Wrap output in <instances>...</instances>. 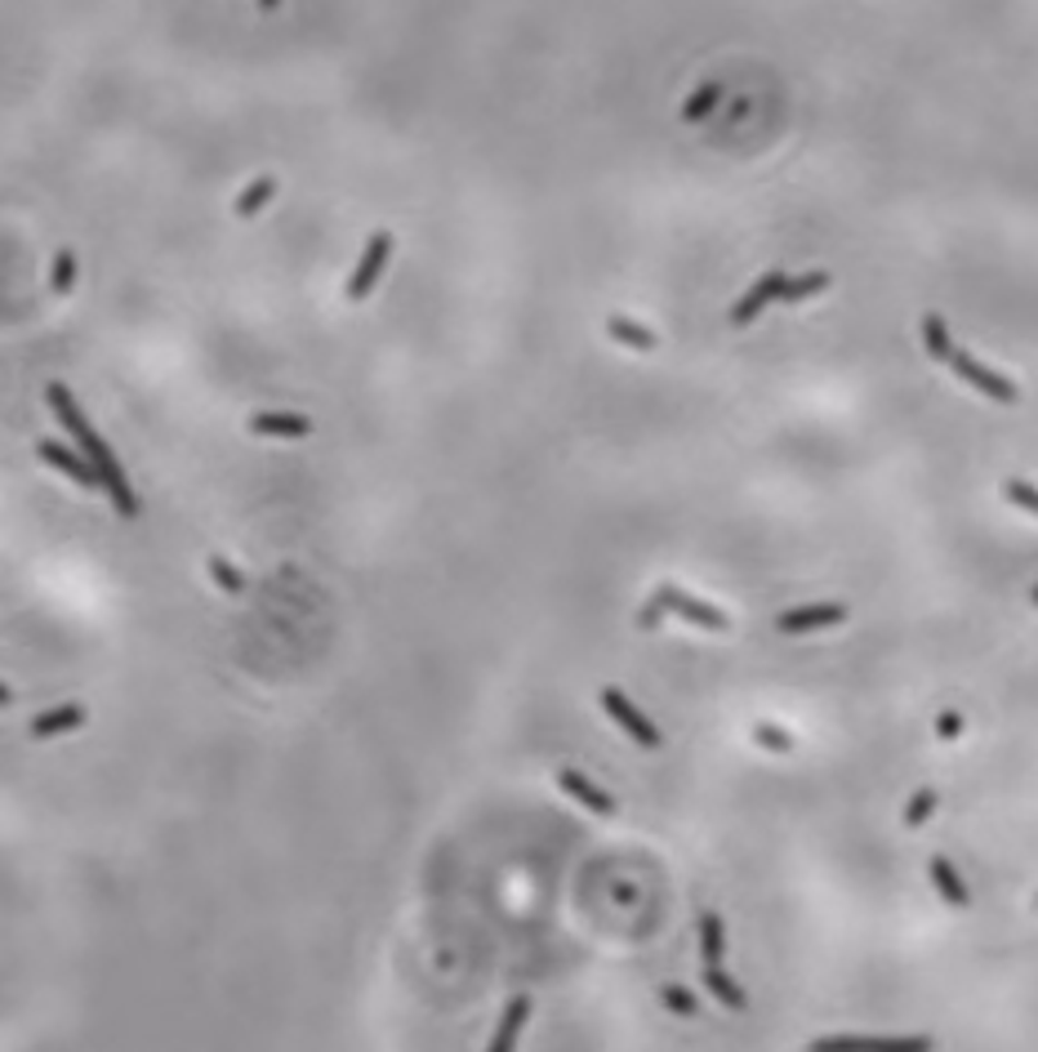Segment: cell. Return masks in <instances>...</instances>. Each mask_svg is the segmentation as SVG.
Returning a JSON list of instances; mask_svg holds the SVG:
<instances>
[{"instance_id": "cell-1", "label": "cell", "mask_w": 1038, "mask_h": 1052, "mask_svg": "<svg viewBox=\"0 0 1038 1052\" xmlns=\"http://www.w3.org/2000/svg\"><path fill=\"white\" fill-rule=\"evenodd\" d=\"M45 402H49V411L58 415V424L72 433V442L81 446V455L90 459V469L99 473V491H107V504L125 517V522H134L138 517V495H134V487H129V478H125V469H121V459H116V450L99 437V428L85 420V411H81V402H77V392L67 388V384H49L45 388Z\"/></svg>"}, {"instance_id": "cell-2", "label": "cell", "mask_w": 1038, "mask_h": 1052, "mask_svg": "<svg viewBox=\"0 0 1038 1052\" xmlns=\"http://www.w3.org/2000/svg\"><path fill=\"white\" fill-rule=\"evenodd\" d=\"M802 1052H936L932 1034H815Z\"/></svg>"}, {"instance_id": "cell-3", "label": "cell", "mask_w": 1038, "mask_h": 1052, "mask_svg": "<svg viewBox=\"0 0 1038 1052\" xmlns=\"http://www.w3.org/2000/svg\"><path fill=\"white\" fill-rule=\"evenodd\" d=\"M597 700H602V709L619 722V728H625L642 750H660V732L651 728V718L642 713V709H634V700L625 696V691H619V687H602L597 691Z\"/></svg>"}, {"instance_id": "cell-4", "label": "cell", "mask_w": 1038, "mask_h": 1052, "mask_svg": "<svg viewBox=\"0 0 1038 1052\" xmlns=\"http://www.w3.org/2000/svg\"><path fill=\"white\" fill-rule=\"evenodd\" d=\"M949 366L967 379V384H972V388H981L985 392V398H994V402H1003V407H1016V398H1020V392H1016V384L1012 379H1003L999 370H990V366H981L972 353H949Z\"/></svg>"}, {"instance_id": "cell-5", "label": "cell", "mask_w": 1038, "mask_h": 1052, "mask_svg": "<svg viewBox=\"0 0 1038 1052\" xmlns=\"http://www.w3.org/2000/svg\"><path fill=\"white\" fill-rule=\"evenodd\" d=\"M388 254H392V237H388V232H375V237L366 241V254H362V263H357L353 282L343 286V299L362 304V299L375 290V282H379V273H384V263H388Z\"/></svg>"}, {"instance_id": "cell-6", "label": "cell", "mask_w": 1038, "mask_h": 1052, "mask_svg": "<svg viewBox=\"0 0 1038 1052\" xmlns=\"http://www.w3.org/2000/svg\"><path fill=\"white\" fill-rule=\"evenodd\" d=\"M36 455L45 459V465H54L62 478H72L81 491H99V473L90 469V459L77 455L67 442H36Z\"/></svg>"}, {"instance_id": "cell-7", "label": "cell", "mask_w": 1038, "mask_h": 1052, "mask_svg": "<svg viewBox=\"0 0 1038 1052\" xmlns=\"http://www.w3.org/2000/svg\"><path fill=\"white\" fill-rule=\"evenodd\" d=\"M660 607H669V611H677L682 620H691V625H700V629H714V633H722L731 620L718 611V607H709V603H700V598H691V594H682V588H660Z\"/></svg>"}, {"instance_id": "cell-8", "label": "cell", "mask_w": 1038, "mask_h": 1052, "mask_svg": "<svg viewBox=\"0 0 1038 1052\" xmlns=\"http://www.w3.org/2000/svg\"><path fill=\"white\" fill-rule=\"evenodd\" d=\"M81 722H85V705H54V709H45L27 722V736L32 741H54V736L77 732Z\"/></svg>"}, {"instance_id": "cell-9", "label": "cell", "mask_w": 1038, "mask_h": 1052, "mask_svg": "<svg viewBox=\"0 0 1038 1052\" xmlns=\"http://www.w3.org/2000/svg\"><path fill=\"white\" fill-rule=\"evenodd\" d=\"M526 1017H531V995H513V999L504 1004V1013H500V1026H495L487 1052H517V1039H522V1030H526Z\"/></svg>"}, {"instance_id": "cell-10", "label": "cell", "mask_w": 1038, "mask_h": 1052, "mask_svg": "<svg viewBox=\"0 0 1038 1052\" xmlns=\"http://www.w3.org/2000/svg\"><path fill=\"white\" fill-rule=\"evenodd\" d=\"M847 620V607L843 603H815V607H798V611H785L776 620L780 633H811V629H824V625H839Z\"/></svg>"}, {"instance_id": "cell-11", "label": "cell", "mask_w": 1038, "mask_h": 1052, "mask_svg": "<svg viewBox=\"0 0 1038 1052\" xmlns=\"http://www.w3.org/2000/svg\"><path fill=\"white\" fill-rule=\"evenodd\" d=\"M558 789H562V794H571V799H580L589 812H597V816H615L619 808H615V799L611 794H602V789L584 776V771H571V767H562L558 771Z\"/></svg>"}, {"instance_id": "cell-12", "label": "cell", "mask_w": 1038, "mask_h": 1052, "mask_svg": "<svg viewBox=\"0 0 1038 1052\" xmlns=\"http://www.w3.org/2000/svg\"><path fill=\"white\" fill-rule=\"evenodd\" d=\"M780 290H785V273H767L763 282H757V286L731 308V321H735V325H749V321H753L757 312H763L772 299H780Z\"/></svg>"}, {"instance_id": "cell-13", "label": "cell", "mask_w": 1038, "mask_h": 1052, "mask_svg": "<svg viewBox=\"0 0 1038 1052\" xmlns=\"http://www.w3.org/2000/svg\"><path fill=\"white\" fill-rule=\"evenodd\" d=\"M250 433L254 437H308L312 420L308 415H286V411H263V415L250 420Z\"/></svg>"}, {"instance_id": "cell-14", "label": "cell", "mask_w": 1038, "mask_h": 1052, "mask_svg": "<svg viewBox=\"0 0 1038 1052\" xmlns=\"http://www.w3.org/2000/svg\"><path fill=\"white\" fill-rule=\"evenodd\" d=\"M705 985H709V995L727 1008V1013H744L749 1008V995L735 985V976L722 968V963H705Z\"/></svg>"}, {"instance_id": "cell-15", "label": "cell", "mask_w": 1038, "mask_h": 1052, "mask_svg": "<svg viewBox=\"0 0 1038 1052\" xmlns=\"http://www.w3.org/2000/svg\"><path fill=\"white\" fill-rule=\"evenodd\" d=\"M927 874H932V883H936V892H940L945 905H954V910H967V905H972V896H967L958 870H954L945 857H932V861H927Z\"/></svg>"}, {"instance_id": "cell-16", "label": "cell", "mask_w": 1038, "mask_h": 1052, "mask_svg": "<svg viewBox=\"0 0 1038 1052\" xmlns=\"http://www.w3.org/2000/svg\"><path fill=\"white\" fill-rule=\"evenodd\" d=\"M700 954H705V963H722V954H727V928H722L718 910H700Z\"/></svg>"}, {"instance_id": "cell-17", "label": "cell", "mask_w": 1038, "mask_h": 1052, "mask_svg": "<svg viewBox=\"0 0 1038 1052\" xmlns=\"http://www.w3.org/2000/svg\"><path fill=\"white\" fill-rule=\"evenodd\" d=\"M272 192H276V179H272V174L254 179V183H250V187L237 196V206H232V210H237V219H250V215H259V210L272 202Z\"/></svg>"}, {"instance_id": "cell-18", "label": "cell", "mask_w": 1038, "mask_h": 1052, "mask_svg": "<svg viewBox=\"0 0 1038 1052\" xmlns=\"http://www.w3.org/2000/svg\"><path fill=\"white\" fill-rule=\"evenodd\" d=\"M923 344H927V357L949 362L954 344H949V331H945V317H940V312H927V317H923Z\"/></svg>"}, {"instance_id": "cell-19", "label": "cell", "mask_w": 1038, "mask_h": 1052, "mask_svg": "<svg viewBox=\"0 0 1038 1052\" xmlns=\"http://www.w3.org/2000/svg\"><path fill=\"white\" fill-rule=\"evenodd\" d=\"M606 331H611L619 344H629V348H642V353L655 348V335L647 331V325H634V321H625V317H611V321H606Z\"/></svg>"}, {"instance_id": "cell-20", "label": "cell", "mask_w": 1038, "mask_h": 1052, "mask_svg": "<svg viewBox=\"0 0 1038 1052\" xmlns=\"http://www.w3.org/2000/svg\"><path fill=\"white\" fill-rule=\"evenodd\" d=\"M72 286H77V254L58 250L54 254V273H49V290L54 295H72Z\"/></svg>"}, {"instance_id": "cell-21", "label": "cell", "mask_w": 1038, "mask_h": 1052, "mask_svg": "<svg viewBox=\"0 0 1038 1052\" xmlns=\"http://www.w3.org/2000/svg\"><path fill=\"white\" fill-rule=\"evenodd\" d=\"M718 99H722V85H714V81H709V85H700L696 94L686 99V107H682V121H705V116L718 107Z\"/></svg>"}, {"instance_id": "cell-22", "label": "cell", "mask_w": 1038, "mask_h": 1052, "mask_svg": "<svg viewBox=\"0 0 1038 1052\" xmlns=\"http://www.w3.org/2000/svg\"><path fill=\"white\" fill-rule=\"evenodd\" d=\"M205 567H210V575H215V584L224 588V594H232V598H237V594H246V575H241V571H237L228 558L210 553V562H205Z\"/></svg>"}, {"instance_id": "cell-23", "label": "cell", "mask_w": 1038, "mask_h": 1052, "mask_svg": "<svg viewBox=\"0 0 1038 1052\" xmlns=\"http://www.w3.org/2000/svg\"><path fill=\"white\" fill-rule=\"evenodd\" d=\"M824 286H829V277H824V273L785 277V290H780V299H785V304H798V299H807V295H815V290H824Z\"/></svg>"}, {"instance_id": "cell-24", "label": "cell", "mask_w": 1038, "mask_h": 1052, "mask_svg": "<svg viewBox=\"0 0 1038 1052\" xmlns=\"http://www.w3.org/2000/svg\"><path fill=\"white\" fill-rule=\"evenodd\" d=\"M753 741L763 745V750H772V754H789V750H794V736L780 732V728H772V722H757V728H753Z\"/></svg>"}, {"instance_id": "cell-25", "label": "cell", "mask_w": 1038, "mask_h": 1052, "mask_svg": "<svg viewBox=\"0 0 1038 1052\" xmlns=\"http://www.w3.org/2000/svg\"><path fill=\"white\" fill-rule=\"evenodd\" d=\"M932 812H936V794H932V789H919V794L910 799V808H905V830H919Z\"/></svg>"}, {"instance_id": "cell-26", "label": "cell", "mask_w": 1038, "mask_h": 1052, "mask_svg": "<svg viewBox=\"0 0 1038 1052\" xmlns=\"http://www.w3.org/2000/svg\"><path fill=\"white\" fill-rule=\"evenodd\" d=\"M660 999H664V1008H673L677 1017H696L700 1008H696V999H691L686 991H682V985H664V991H660Z\"/></svg>"}, {"instance_id": "cell-27", "label": "cell", "mask_w": 1038, "mask_h": 1052, "mask_svg": "<svg viewBox=\"0 0 1038 1052\" xmlns=\"http://www.w3.org/2000/svg\"><path fill=\"white\" fill-rule=\"evenodd\" d=\"M1007 500H1012V504H1020L1025 513H1034V517H1038V487H1029V482L1012 478V482H1007Z\"/></svg>"}, {"instance_id": "cell-28", "label": "cell", "mask_w": 1038, "mask_h": 1052, "mask_svg": "<svg viewBox=\"0 0 1038 1052\" xmlns=\"http://www.w3.org/2000/svg\"><path fill=\"white\" fill-rule=\"evenodd\" d=\"M936 732H940L945 741H954V736L962 732V718H958L954 709H949V713H940V722H936Z\"/></svg>"}, {"instance_id": "cell-29", "label": "cell", "mask_w": 1038, "mask_h": 1052, "mask_svg": "<svg viewBox=\"0 0 1038 1052\" xmlns=\"http://www.w3.org/2000/svg\"><path fill=\"white\" fill-rule=\"evenodd\" d=\"M5 705H14V691H10L5 683H0V709H5Z\"/></svg>"}, {"instance_id": "cell-30", "label": "cell", "mask_w": 1038, "mask_h": 1052, "mask_svg": "<svg viewBox=\"0 0 1038 1052\" xmlns=\"http://www.w3.org/2000/svg\"><path fill=\"white\" fill-rule=\"evenodd\" d=\"M1029 603H1034V607H1038V584H1034V598H1029Z\"/></svg>"}, {"instance_id": "cell-31", "label": "cell", "mask_w": 1038, "mask_h": 1052, "mask_svg": "<svg viewBox=\"0 0 1038 1052\" xmlns=\"http://www.w3.org/2000/svg\"><path fill=\"white\" fill-rule=\"evenodd\" d=\"M1034 910H1038V892H1034Z\"/></svg>"}]
</instances>
